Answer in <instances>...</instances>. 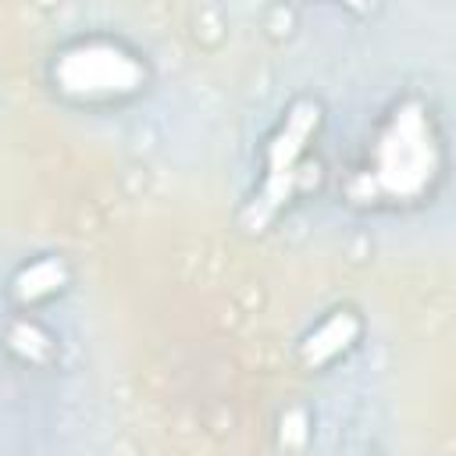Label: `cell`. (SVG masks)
I'll list each match as a JSON object with an SVG mask.
<instances>
[{
    "mask_svg": "<svg viewBox=\"0 0 456 456\" xmlns=\"http://www.w3.org/2000/svg\"><path fill=\"white\" fill-rule=\"evenodd\" d=\"M445 135L428 100L403 96L374 125L363 157L342 182L349 207L406 210L431 200L445 178Z\"/></svg>",
    "mask_w": 456,
    "mask_h": 456,
    "instance_id": "obj_1",
    "label": "cell"
},
{
    "mask_svg": "<svg viewBox=\"0 0 456 456\" xmlns=\"http://www.w3.org/2000/svg\"><path fill=\"white\" fill-rule=\"evenodd\" d=\"M324 125V103L317 96H296L267 142L260 146V182L249 192L239 224L246 232H267L281 210L299 196L314 192L321 182V160L314 157V139Z\"/></svg>",
    "mask_w": 456,
    "mask_h": 456,
    "instance_id": "obj_2",
    "label": "cell"
},
{
    "mask_svg": "<svg viewBox=\"0 0 456 456\" xmlns=\"http://www.w3.org/2000/svg\"><path fill=\"white\" fill-rule=\"evenodd\" d=\"M46 82L64 103L103 110L142 96L153 82V71L146 57L128 43L93 32L53 50L46 64Z\"/></svg>",
    "mask_w": 456,
    "mask_h": 456,
    "instance_id": "obj_3",
    "label": "cell"
},
{
    "mask_svg": "<svg viewBox=\"0 0 456 456\" xmlns=\"http://www.w3.org/2000/svg\"><path fill=\"white\" fill-rule=\"evenodd\" d=\"M363 338V317L353 306H335L299 338V363L306 370H328L346 360Z\"/></svg>",
    "mask_w": 456,
    "mask_h": 456,
    "instance_id": "obj_4",
    "label": "cell"
},
{
    "mask_svg": "<svg viewBox=\"0 0 456 456\" xmlns=\"http://www.w3.org/2000/svg\"><path fill=\"white\" fill-rule=\"evenodd\" d=\"M71 285V267L64 256L57 253H39L32 260H25L11 281H7V303L11 310H39L46 303H53L57 296H64Z\"/></svg>",
    "mask_w": 456,
    "mask_h": 456,
    "instance_id": "obj_5",
    "label": "cell"
},
{
    "mask_svg": "<svg viewBox=\"0 0 456 456\" xmlns=\"http://www.w3.org/2000/svg\"><path fill=\"white\" fill-rule=\"evenodd\" d=\"M0 346L25 367H53L57 363V335L32 314V310H14L4 328H0Z\"/></svg>",
    "mask_w": 456,
    "mask_h": 456,
    "instance_id": "obj_6",
    "label": "cell"
},
{
    "mask_svg": "<svg viewBox=\"0 0 456 456\" xmlns=\"http://www.w3.org/2000/svg\"><path fill=\"white\" fill-rule=\"evenodd\" d=\"M346 11H353V14H360V18H370L378 7H381V0H338Z\"/></svg>",
    "mask_w": 456,
    "mask_h": 456,
    "instance_id": "obj_7",
    "label": "cell"
}]
</instances>
